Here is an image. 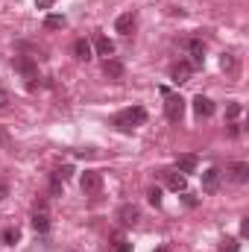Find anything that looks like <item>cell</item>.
<instances>
[{"mask_svg":"<svg viewBox=\"0 0 249 252\" xmlns=\"http://www.w3.org/2000/svg\"><path fill=\"white\" fill-rule=\"evenodd\" d=\"M144 121H147V112H144L141 106H132V109H124V112L115 115V126H118L121 132H132L135 126H141Z\"/></svg>","mask_w":249,"mask_h":252,"instance_id":"obj_1","label":"cell"},{"mask_svg":"<svg viewBox=\"0 0 249 252\" xmlns=\"http://www.w3.org/2000/svg\"><path fill=\"white\" fill-rule=\"evenodd\" d=\"M164 115L170 124H179L182 115H185V100L179 94H167V103H164Z\"/></svg>","mask_w":249,"mask_h":252,"instance_id":"obj_2","label":"cell"},{"mask_svg":"<svg viewBox=\"0 0 249 252\" xmlns=\"http://www.w3.org/2000/svg\"><path fill=\"white\" fill-rule=\"evenodd\" d=\"M79 188H82V193H97L103 188V173L100 170H85L82 179H79Z\"/></svg>","mask_w":249,"mask_h":252,"instance_id":"obj_3","label":"cell"},{"mask_svg":"<svg viewBox=\"0 0 249 252\" xmlns=\"http://www.w3.org/2000/svg\"><path fill=\"white\" fill-rule=\"evenodd\" d=\"M12 67H15L24 79H35V73H38V64H35V59H30V56H15V59H12Z\"/></svg>","mask_w":249,"mask_h":252,"instance_id":"obj_4","label":"cell"},{"mask_svg":"<svg viewBox=\"0 0 249 252\" xmlns=\"http://www.w3.org/2000/svg\"><path fill=\"white\" fill-rule=\"evenodd\" d=\"M118 220H121V226H135V223L141 220V208L132 205V202H124V205L118 208Z\"/></svg>","mask_w":249,"mask_h":252,"instance_id":"obj_5","label":"cell"},{"mask_svg":"<svg viewBox=\"0 0 249 252\" xmlns=\"http://www.w3.org/2000/svg\"><path fill=\"white\" fill-rule=\"evenodd\" d=\"M161 179H164V185L170 190H185L187 188V176L185 173H179V170H161Z\"/></svg>","mask_w":249,"mask_h":252,"instance_id":"obj_6","label":"cell"},{"mask_svg":"<svg viewBox=\"0 0 249 252\" xmlns=\"http://www.w3.org/2000/svg\"><path fill=\"white\" fill-rule=\"evenodd\" d=\"M185 47H187V53H190V67H202L205 64V44L199 38H190Z\"/></svg>","mask_w":249,"mask_h":252,"instance_id":"obj_7","label":"cell"},{"mask_svg":"<svg viewBox=\"0 0 249 252\" xmlns=\"http://www.w3.org/2000/svg\"><path fill=\"white\" fill-rule=\"evenodd\" d=\"M226 173H229V179H232V182H238V185L249 182V164H247V161H232V164L226 167Z\"/></svg>","mask_w":249,"mask_h":252,"instance_id":"obj_8","label":"cell"},{"mask_svg":"<svg viewBox=\"0 0 249 252\" xmlns=\"http://www.w3.org/2000/svg\"><path fill=\"white\" fill-rule=\"evenodd\" d=\"M135 24H138L135 12H124V15H118V21H115V32H121V35H132Z\"/></svg>","mask_w":249,"mask_h":252,"instance_id":"obj_9","label":"cell"},{"mask_svg":"<svg viewBox=\"0 0 249 252\" xmlns=\"http://www.w3.org/2000/svg\"><path fill=\"white\" fill-rule=\"evenodd\" d=\"M217 188H220V170H217V167H208V170L202 173V190H205V193H214Z\"/></svg>","mask_w":249,"mask_h":252,"instance_id":"obj_10","label":"cell"},{"mask_svg":"<svg viewBox=\"0 0 249 252\" xmlns=\"http://www.w3.org/2000/svg\"><path fill=\"white\" fill-rule=\"evenodd\" d=\"M190 62H176L173 67H170V79L176 82V85H182V82H187V76H190Z\"/></svg>","mask_w":249,"mask_h":252,"instance_id":"obj_11","label":"cell"},{"mask_svg":"<svg viewBox=\"0 0 249 252\" xmlns=\"http://www.w3.org/2000/svg\"><path fill=\"white\" fill-rule=\"evenodd\" d=\"M193 112H196V118H211L214 115V103L199 94V97H193Z\"/></svg>","mask_w":249,"mask_h":252,"instance_id":"obj_12","label":"cell"},{"mask_svg":"<svg viewBox=\"0 0 249 252\" xmlns=\"http://www.w3.org/2000/svg\"><path fill=\"white\" fill-rule=\"evenodd\" d=\"M103 73L109 79H124V62L118 59H103Z\"/></svg>","mask_w":249,"mask_h":252,"instance_id":"obj_13","label":"cell"},{"mask_svg":"<svg viewBox=\"0 0 249 252\" xmlns=\"http://www.w3.org/2000/svg\"><path fill=\"white\" fill-rule=\"evenodd\" d=\"M94 50H97V56H103V59H112V53H115V44H112L106 35H97V38H94Z\"/></svg>","mask_w":249,"mask_h":252,"instance_id":"obj_14","label":"cell"},{"mask_svg":"<svg viewBox=\"0 0 249 252\" xmlns=\"http://www.w3.org/2000/svg\"><path fill=\"white\" fill-rule=\"evenodd\" d=\"M73 56L82 59V62H88V59H91V44H88L85 38H76V41H73Z\"/></svg>","mask_w":249,"mask_h":252,"instance_id":"obj_15","label":"cell"},{"mask_svg":"<svg viewBox=\"0 0 249 252\" xmlns=\"http://www.w3.org/2000/svg\"><path fill=\"white\" fill-rule=\"evenodd\" d=\"M176 170L179 173H193L196 170V156H179L176 158Z\"/></svg>","mask_w":249,"mask_h":252,"instance_id":"obj_16","label":"cell"},{"mask_svg":"<svg viewBox=\"0 0 249 252\" xmlns=\"http://www.w3.org/2000/svg\"><path fill=\"white\" fill-rule=\"evenodd\" d=\"M64 27H67L64 15H47L44 18V30H64Z\"/></svg>","mask_w":249,"mask_h":252,"instance_id":"obj_17","label":"cell"},{"mask_svg":"<svg viewBox=\"0 0 249 252\" xmlns=\"http://www.w3.org/2000/svg\"><path fill=\"white\" fill-rule=\"evenodd\" d=\"M32 229H35V232H47V229H50V217H47L44 211H35V214H32Z\"/></svg>","mask_w":249,"mask_h":252,"instance_id":"obj_18","label":"cell"},{"mask_svg":"<svg viewBox=\"0 0 249 252\" xmlns=\"http://www.w3.org/2000/svg\"><path fill=\"white\" fill-rule=\"evenodd\" d=\"M18 238H21V232H18V229H12V226L0 232V241H3L6 247H15V244H18Z\"/></svg>","mask_w":249,"mask_h":252,"instance_id":"obj_19","label":"cell"},{"mask_svg":"<svg viewBox=\"0 0 249 252\" xmlns=\"http://www.w3.org/2000/svg\"><path fill=\"white\" fill-rule=\"evenodd\" d=\"M220 67H223L226 73H238V59H235L232 53H223V59H220Z\"/></svg>","mask_w":249,"mask_h":252,"instance_id":"obj_20","label":"cell"},{"mask_svg":"<svg viewBox=\"0 0 249 252\" xmlns=\"http://www.w3.org/2000/svg\"><path fill=\"white\" fill-rule=\"evenodd\" d=\"M220 252H241V244H238L235 238H226V241L220 244Z\"/></svg>","mask_w":249,"mask_h":252,"instance_id":"obj_21","label":"cell"},{"mask_svg":"<svg viewBox=\"0 0 249 252\" xmlns=\"http://www.w3.org/2000/svg\"><path fill=\"white\" fill-rule=\"evenodd\" d=\"M62 185H64V182L53 173V176H50V196H59V193H62Z\"/></svg>","mask_w":249,"mask_h":252,"instance_id":"obj_22","label":"cell"},{"mask_svg":"<svg viewBox=\"0 0 249 252\" xmlns=\"http://www.w3.org/2000/svg\"><path fill=\"white\" fill-rule=\"evenodd\" d=\"M238 115H241V103H235V100H232V103L226 106V118H229V121H235Z\"/></svg>","mask_w":249,"mask_h":252,"instance_id":"obj_23","label":"cell"},{"mask_svg":"<svg viewBox=\"0 0 249 252\" xmlns=\"http://www.w3.org/2000/svg\"><path fill=\"white\" fill-rule=\"evenodd\" d=\"M70 173H73V167H70V164H64V167H59V170H56V176H59L62 182H67V179H70Z\"/></svg>","mask_w":249,"mask_h":252,"instance_id":"obj_24","label":"cell"},{"mask_svg":"<svg viewBox=\"0 0 249 252\" xmlns=\"http://www.w3.org/2000/svg\"><path fill=\"white\" fill-rule=\"evenodd\" d=\"M147 196H150V202H153V205H161V190H158V188H150Z\"/></svg>","mask_w":249,"mask_h":252,"instance_id":"obj_25","label":"cell"},{"mask_svg":"<svg viewBox=\"0 0 249 252\" xmlns=\"http://www.w3.org/2000/svg\"><path fill=\"white\" fill-rule=\"evenodd\" d=\"M112 252H132V244H126V241H121V238H118V247H115Z\"/></svg>","mask_w":249,"mask_h":252,"instance_id":"obj_26","label":"cell"},{"mask_svg":"<svg viewBox=\"0 0 249 252\" xmlns=\"http://www.w3.org/2000/svg\"><path fill=\"white\" fill-rule=\"evenodd\" d=\"M6 106H9V91L0 88V109H6Z\"/></svg>","mask_w":249,"mask_h":252,"instance_id":"obj_27","label":"cell"},{"mask_svg":"<svg viewBox=\"0 0 249 252\" xmlns=\"http://www.w3.org/2000/svg\"><path fill=\"white\" fill-rule=\"evenodd\" d=\"M6 196H9V185L0 179V199H6Z\"/></svg>","mask_w":249,"mask_h":252,"instance_id":"obj_28","label":"cell"},{"mask_svg":"<svg viewBox=\"0 0 249 252\" xmlns=\"http://www.w3.org/2000/svg\"><path fill=\"white\" fill-rule=\"evenodd\" d=\"M35 6H38V9H47V6H50V0H35Z\"/></svg>","mask_w":249,"mask_h":252,"instance_id":"obj_29","label":"cell"},{"mask_svg":"<svg viewBox=\"0 0 249 252\" xmlns=\"http://www.w3.org/2000/svg\"><path fill=\"white\" fill-rule=\"evenodd\" d=\"M156 252H167V247H161V250H156Z\"/></svg>","mask_w":249,"mask_h":252,"instance_id":"obj_30","label":"cell"}]
</instances>
